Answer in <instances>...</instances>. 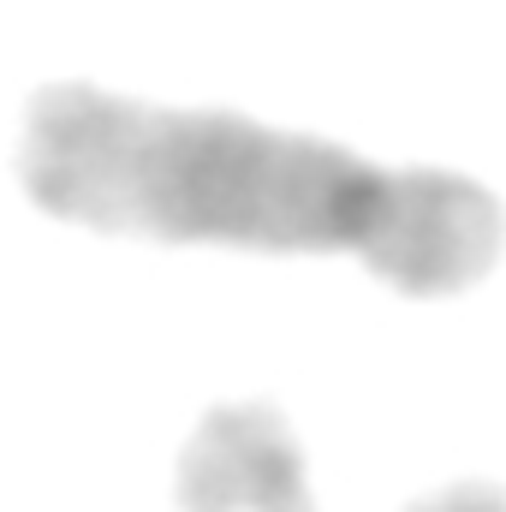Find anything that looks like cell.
Returning a JSON list of instances; mask_svg holds the SVG:
<instances>
[{
  "mask_svg": "<svg viewBox=\"0 0 506 512\" xmlns=\"http://www.w3.org/2000/svg\"><path fill=\"white\" fill-rule=\"evenodd\" d=\"M12 173L66 227L227 245L268 256H358L399 298H453L506 245L501 197L447 167H381L328 137L227 108H161L66 78L24 102Z\"/></svg>",
  "mask_w": 506,
  "mask_h": 512,
  "instance_id": "1",
  "label": "cell"
},
{
  "mask_svg": "<svg viewBox=\"0 0 506 512\" xmlns=\"http://www.w3.org/2000/svg\"><path fill=\"white\" fill-rule=\"evenodd\" d=\"M173 501L179 512H316L304 447L292 423L262 399L215 405L191 429L179 447Z\"/></svg>",
  "mask_w": 506,
  "mask_h": 512,
  "instance_id": "2",
  "label": "cell"
},
{
  "mask_svg": "<svg viewBox=\"0 0 506 512\" xmlns=\"http://www.w3.org/2000/svg\"><path fill=\"white\" fill-rule=\"evenodd\" d=\"M405 512H506V489H495V483H453L441 495L411 501Z\"/></svg>",
  "mask_w": 506,
  "mask_h": 512,
  "instance_id": "3",
  "label": "cell"
}]
</instances>
